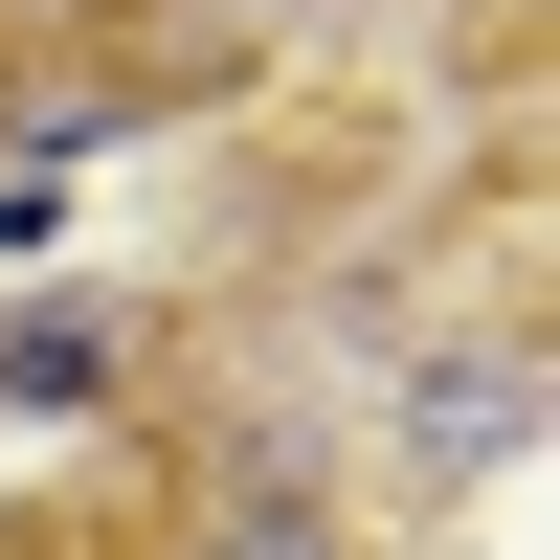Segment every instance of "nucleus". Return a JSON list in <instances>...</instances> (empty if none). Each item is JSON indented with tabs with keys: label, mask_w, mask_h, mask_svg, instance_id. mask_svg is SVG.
<instances>
[{
	"label": "nucleus",
	"mask_w": 560,
	"mask_h": 560,
	"mask_svg": "<svg viewBox=\"0 0 560 560\" xmlns=\"http://www.w3.org/2000/svg\"><path fill=\"white\" fill-rule=\"evenodd\" d=\"M113 314H23V337H0V404H113Z\"/></svg>",
	"instance_id": "f257e3e1"
},
{
	"label": "nucleus",
	"mask_w": 560,
	"mask_h": 560,
	"mask_svg": "<svg viewBox=\"0 0 560 560\" xmlns=\"http://www.w3.org/2000/svg\"><path fill=\"white\" fill-rule=\"evenodd\" d=\"M202 560H337V538H314V516H224Z\"/></svg>",
	"instance_id": "f03ea898"
}]
</instances>
